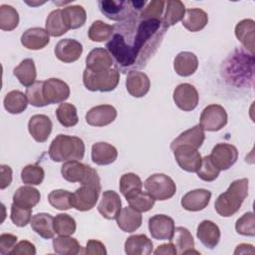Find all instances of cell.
<instances>
[{"label":"cell","instance_id":"1","mask_svg":"<svg viewBox=\"0 0 255 255\" xmlns=\"http://www.w3.org/2000/svg\"><path fill=\"white\" fill-rule=\"evenodd\" d=\"M130 32L128 40L122 34L115 33L106 48L123 70L130 67L140 68L155 52L166 29L159 19H140L137 23L133 17L129 19Z\"/></svg>","mask_w":255,"mask_h":255},{"label":"cell","instance_id":"2","mask_svg":"<svg viewBox=\"0 0 255 255\" xmlns=\"http://www.w3.org/2000/svg\"><path fill=\"white\" fill-rule=\"evenodd\" d=\"M248 179L240 178L232 181L227 190L215 200L214 208L222 217H230L239 211L248 195Z\"/></svg>","mask_w":255,"mask_h":255},{"label":"cell","instance_id":"3","mask_svg":"<svg viewBox=\"0 0 255 255\" xmlns=\"http://www.w3.org/2000/svg\"><path fill=\"white\" fill-rule=\"evenodd\" d=\"M85 149V143L82 138L61 133L51 142L49 156L56 162L81 160L84 158Z\"/></svg>","mask_w":255,"mask_h":255},{"label":"cell","instance_id":"4","mask_svg":"<svg viewBox=\"0 0 255 255\" xmlns=\"http://www.w3.org/2000/svg\"><path fill=\"white\" fill-rule=\"evenodd\" d=\"M120 82V72L113 67L103 71L84 70L83 83L87 90L92 92H111L114 91Z\"/></svg>","mask_w":255,"mask_h":255},{"label":"cell","instance_id":"5","mask_svg":"<svg viewBox=\"0 0 255 255\" xmlns=\"http://www.w3.org/2000/svg\"><path fill=\"white\" fill-rule=\"evenodd\" d=\"M101 12L109 19L115 21H123L132 18L143 9L145 1H115L105 0L98 2Z\"/></svg>","mask_w":255,"mask_h":255},{"label":"cell","instance_id":"6","mask_svg":"<svg viewBox=\"0 0 255 255\" xmlns=\"http://www.w3.org/2000/svg\"><path fill=\"white\" fill-rule=\"evenodd\" d=\"M61 173L63 178L69 182L101 186V179L97 170L79 160L65 161L61 167Z\"/></svg>","mask_w":255,"mask_h":255},{"label":"cell","instance_id":"7","mask_svg":"<svg viewBox=\"0 0 255 255\" xmlns=\"http://www.w3.org/2000/svg\"><path fill=\"white\" fill-rule=\"evenodd\" d=\"M143 186L148 194L159 201L171 198L176 192V185L173 179L164 173L151 174L145 179Z\"/></svg>","mask_w":255,"mask_h":255},{"label":"cell","instance_id":"8","mask_svg":"<svg viewBox=\"0 0 255 255\" xmlns=\"http://www.w3.org/2000/svg\"><path fill=\"white\" fill-rule=\"evenodd\" d=\"M227 113L225 109L216 104H211L203 109L199 119V126L203 130L217 131L227 124Z\"/></svg>","mask_w":255,"mask_h":255},{"label":"cell","instance_id":"9","mask_svg":"<svg viewBox=\"0 0 255 255\" xmlns=\"http://www.w3.org/2000/svg\"><path fill=\"white\" fill-rule=\"evenodd\" d=\"M101 186L94 184H82L72 193V206L79 211H88L95 207L100 192Z\"/></svg>","mask_w":255,"mask_h":255},{"label":"cell","instance_id":"10","mask_svg":"<svg viewBox=\"0 0 255 255\" xmlns=\"http://www.w3.org/2000/svg\"><path fill=\"white\" fill-rule=\"evenodd\" d=\"M209 157L220 171L226 170L237 161L238 150L233 144L220 142L212 148Z\"/></svg>","mask_w":255,"mask_h":255},{"label":"cell","instance_id":"11","mask_svg":"<svg viewBox=\"0 0 255 255\" xmlns=\"http://www.w3.org/2000/svg\"><path fill=\"white\" fill-rule=\"evenodd\" d=\"M43 96L46 105L63 103L70 96V87L60 79L50 78L43 81Z\"/></svg>","mask_w":255,"mask_h":255},{"label":"cell","instance_id":"12","mask_svg":"<svg viewBox=\"0 0 255 255\" xmlns=\"http://www.w3.org/2000/svg\"><path fill=\"white\" fill-rule=\"evenodd\" d=\"M173 101L177 108L184 112L193 111L199 101L198 92L194 86L188 83L179 84L173 91Z\"/></svg>","mask_w":255,"mask_h":255},{"label":"cell","instance_id":"13","mask_svg":"<svg viewBox=\"0 0 255 255\" xmlns=\"http://www.w3.org/2000/svg\"><path fill=\"white\" fill-rule=\"evenodd\" d=\"M173 154L179 167L187 172H196L201 164L202 157L199 151L190 145L176 146Z\"/></svg>","mask_w":255,"mask_h":255},{"label":"cell","instance_id":"14","mask_svg":"<svg viewBox=\"0 0 255 255\" xmlns=\"http://www.w3.org/2000/svg\"><path fill=\"white\" fill-rule=\"evenodd\" d=\"M174 228L173 219L165 214H155L148 219V230L153 239L170 240Z\"/></svg>","mask_w":255,"mask_h":255},{"label":"cell","instance_id":"15","mask_svg":"<svg viewBox=\"0 0 255 255\" xmlns=\"http://www.w3.org/2000/svg\"><path fill=\"white\" fill-rule=\"evenodd\" d=\"M117 110L111 105L93 107L86 114V122L93 127H105L112 124L117 118Z\"/></svg>","mask_w":255,"mask_h":255},{"label":"cell","instance_id":"16","mask_svg":"<svg viewBox=\"0 0 255 255\" xmlns=\"http://www.w3.org/2000/svg\"><path fill=\"white\" fill-rule=\"evenodd\" d=\"M55 56L64 63H73L80 59L83 53V46L75 39L60 40L54 49Z\"/></svg>","mask_w":255,"mask_h":255},{"label":"cell","instance_id":"17","mask_svg":"<svg viewBox=\"0 0 255 255\" xmlns=\"http://www.w3.org/2000/svg\"><path fill=\"white\" fill-rule=\"evenodd\" d=\"M126 88L130 96L134 98H142L149 91V78L143 72L131 70L127 76Z\"/></svg>","mask_w":255,"mask_h":255},{"label":"cell","instance_id":"18","mask_svg":"<svg viewBox=\"0 0 255 255\" xmlns=\"http://www.w3.org/2000/svg\"><path fill=\"white\" fill-rule=\"evenodd\" d=\"M53 124L46 115H34L28 122V130L37 142H45L52 132Z\"/></svg>","mask_w":255,"mask_h":255},{"label":"cell","instance_id":"19","mask_svg":"<svg viewBox=\"0 0 255 255\" xmlns=\"http://www.w3.org/2000/svg\"><path fill=\"white\" fill-rule=\"evenodd\" d=\"M98 210L106 219H116L122 210V200L120 195L114 190L104 191L102 199L98 205Z\"/></svg>","mask_w":255,"mask_h":255},{"label":"cell","instance_id":"20","mask_svg":"<svg viewBox=\"0 0 255 255\" xmlns=\"http://www.w3.org/2000/svg\"><path fill=\"white\" fill-rule=\"evenodd\" d=\"M211 198V192L204 188H198L185 193L181 198V206L188 211H200L207 207Z\"/></svg>","mask_w":255,"mask_h":255},{"label":"cell","instance_id":"21","mask_svg":"<svg viewBox=\"0 0 255 255\" xmlns=\"http://www.w3.org/2000/svg\"><path fill=\"white\" fill-rule=\"evenodd\" d=\"M50 42V34L46 29L34 27L26 30L21 36V44L29 50H41Z\"/></svg>","mask_w":255,"mask_h":255},{"label":"cell","instance_id":"22","mask_svg":"<svg viewBox=\"0 0 255 255\" xmlns=\"http://www.w3.org/2000/svg\"><path fill=\"white\" fill-rule=\"evenodd\" d=\"M220 235V229L213 221L203 220L197 226V238L205 247L209 249H213L219 243Z\"/></svg>","mask_w":255,"mask_h":255},{"label":"cell","instance_id":"23","mask_svg":"<svg viewBox=\"0 0 255 255\" xmlns=\"http://www.w3.org/2000/svg\"><path fill=\"white\" fill-rule=\"evenodd\" d=\"M205 139V133L199 125L181 132L170 143V148L173 150L178 145H190L194 148H199Z\"/></svg>","mask_w":255,"mask_h":255},{"label":"cell","instance_id":"24","mask_svg":"<svg viewBox=\"0 0 255 255\" xmlns=\"http://www.w3.org/2000/svg\"><path fill=\"white\" fill-rule=\"evenodd\" d=\"M112 55L104 48L93 49L86 58V69L90 71H103L113 68Z\"/></svg>","mask_w":255,"mask_h":255},{"label":"cell","instance_id":"25","mask_svg":"<svg viewBox=\"0 0 255 255\" xmlns=\"http://www.w3.org/2000/svg\"><path fill=\"white\" fill-rule=\"evenodd\" d=\"M152 251L153 244L144 234L131 235L125 242V252L128 255H149Z\"/></svg>","mask_w":255,"mask_h":255},{"label":"cell","instance_id":"26","mask_svg":"<svg viewBox=\"0 0 255 255\" xmlns=\"http://www.w3.org/2000/svg\"><path fill=\"white\" fill-rule=\"evenodd\" d=\"M117 224L124 231L131 233L137 230L142 222V216L139 211L130 206L123 208L117 216Z\"/></svg>","mask_w":255,"mask_h":255},{"label":"cell","instance_id":"27","mask_svg":"<svg viewBox=\"0 0 255 255\" xmlns=\"http://www.w3.org/2000/svg\"><path fill=\"white\" fill-rule=\"evenodd\" d=\"M235 36L244 46V48L254 55L255 22L252 19H244L235 26Z\"/></svg>","mask_w":255,"mask_h":255},{"label":"cell","instance_id":"28","mask_svg":"<svg viewBox=\"0 0 255 255\" xmlns=\"http://www.w3.org/2000/svg\"><path fill=\"white\" fill-rule=\"evenodd\" d=\"M170 242L175 246L178 254H190L195 253L199 254L197 251H194V240L190 231L182 226L174 228L173 234L170 238Z\"/></svg>","mask_w":255,"mask_h":255},{"label":"cell","instance_id":"29","mask_svg":"<svg viewBox=\"0 0 255 255\" xmlns=\"http://www.w3.org/2000/svg\"><path fill=\"white\" fill-rule=\"evenodd\" d=\"M198 68V59L191 52H180L175 56L173 61V69L177 75L188 77L193 75Z\"/></svg>","mask_w":255,"mask_h":255},{"label":"cell","instance_id":"30","mask_svg":"<svg viewBox=\"0 0 255 255\" xmlns=\"http://www.w3.org/2000/svg\"><path fill=\"white\" fill-rule=\"evenodd\" d=\"M118 157L117 148L105 141H99L92 145V160L98 165L113 163Z\"/></svg>","mask_w":255,"mask_h":255},{"label":"cell","instance_id":"31","mask_svg":"<svg viewBox=\"0 0 255 255\" xmlns=\"http://www.w3.org/2000/svg\"><path fill=\"white\" fill-rule=\"evenodd\" d=\"M31 228L44 239L53 238L55 235L54 229V217L49 213H37L32 216Z\"/></svg>","mask_w":255,"mask_h":255},{"label":"cell","instance_id":"32","mask_svg":"<svg viewBox=\"0 0 255 255\" xmlns=\"http://www.w3.org/2000/svg\"><path fill=\"white\" fill-rule=\"evenodd\" d=\"M41 198L40 191L29 185L19 187L13 194V203L24 208H33Z\"/></svg>","mask_w":255,"mask_h":255},{"label":"cell","instance_id":"33","mask_svg":"<svg viewBox=\"0 0 255 255\" xmlns=\"http://www.w3.org/2000/svg\"><path fill=\"white\" fill-rule=\"evenodd\" d=\"M181 23L184 28L190 32H198L202 30L208 23V15L199 8H191L185 10V14Z\"/></svg>","mask_w":255,"mask_h":255},{"label":"cell","instance_id":"34","mask_svg":"<svg viewBox=\"0 0 255 255\" xmlns=\"http://www.w3.org/2000/svg\"><path fill=\"white\" fill-rule=\"evenodd\" d=\"M62 15L67 28L78 29L86 23L87 13L86 10L80 5H71L62 9Z\"/></svg>","mask_w":255,"mask_h":255},{"label":"cell","instance_id":"35","mask_svg":"<svg viewBox=\"0 0 255 255\" xmlns=\"http://www.w3.org/2000/svg\"><path fill=\"white\" fill-rule=\"evenodd\" d=\"M166 8L161 22L165 29L181 21L185 14V6L179 0H169L165 2Z\"/></svg>","mask_w":255,"mask_h":255},{"label":"cell","instance_id":"36","mask_svg":"<svg viewBox=\"0 0 255 255\" xmlns=\"http://www.w3.org/2000/svg\"><path fill=\"white\" fill-rule=\"evenodd\" d=\"M13 74L23 86L27 88L32 86L36 82L37 77L34 61L30 58L24 59L16 68H14Z\"/></svg>","mask_w":255,"mask_h":255},{"label":"cell","instance_id":"37","mask_svg":"<svg viewBox=\"0 0 255 255\" xmlns=\"http://www.w3.org/2000/svg\"><path fill=\"white\" fill-rule=\"evenodd\" d=\"M28 103L29 102L27 100L26 94L18 90L9 92L5 96L3 101L5 110L12 115H18L23 113L27 109Z\"/></svg>","mask_w":255,"mask_h":255},{"label":"cell","instance_id":"38","mask_svg":"<svg viewBox=\"0 0 255 255\" xmlns=\"http://www.w3.org/2000/svg\"><path fill=\"white\" fill-rule=\"evenodd\" d=\"M142 181L139 176L133 172L124 173L120 179V191L126 199L141 191Z\"/></svg>","mask_w":255,"mask_h":255},{"label":"cell","instance_id":"39","mask_svg":"<svg viewBox=\"0 0 255 255\" xmlns=\"http://www.w3.org/2000/svg\"><path fill=\"white\" fill-rule=\"evenodd\" d=\"M81 245L76 238L70 236H58L53 239V248L60 255H76L81 252Z\"/></svg>","mask_w":255,"mask_h":255},{"label":"cell","instance_id":"40","mask_svg":"<svg viewBox=\"0 0 255 255\" xmlns=\"http://www.w3.org/2000/svg\"><path fill=\"white\" fill-rule=\"evenodd\" d=\"M45 26L47 32L53 37H60L69 31L63 19L62 9L53 10L48 15Z\"/></svg>","mask_w":255,"mask_h":255},{"label":"cell","instance_id":"41","mask_svg":"<svg viewBox=\"0 0 255 255\" xmlns=\"http://www.w3.org/2000/svg\"><path fill=\"white\" fill-rule=\"evenodd\" d=\"M56 117L58 122L65 128L74 127L79 122L77 109L70 103L60 104L56 110Z\"/></svg>","mask_w":255,"mask_h":255},{"label":"cell","instance_id":"42","mask_svg":"<svg viewBox=\"0 0 255 255\" xmlns=\"http://www.w3.org/2000/svg\"><path fill=\"white\" fill-rule=\"evenodd\" d=\"M115 26L105 23L104 21L97 20L92 23L89 28L88 36L93 42H104L109 40L114 34Z\"/></svg>","mask_w":255,"mask_h":255},{"label":"cell","instance_id":"43","mask_svg":"<svg viewBox=\"0 0 255 255\" xmlns=\"http://www.w3.org/2000/svg\"><path fill=\"white\" fill-rule=\"evenodd\" d=\"M19 24V14L17 10L10 6L3 4L0 6V28L3 31H12Z\"/></svg>","mask_w":255,"mask_h":255},{"label":"cell","instance_id":"44","mask_svg":"<svg viewBox=\"0 0 255 255\" xmlns=\"http://www.w3.org/2000/svg\"><path fill=\"white\" fill-rule=\"evenodd\" d=\"M76 221L67 213H59L54 217L55 232L61 236H70L76 232Z\"/></svg>","mask_w":255,"mask_h":255},{"label":"cell","instance_id":"45","mask_svg":"<svg viewBox=\"0 0 255 255\" xmlns=\"http://www.w3.org/2000/svg\"><path fill=\"white\" fill-rule=\"evenodd\" d=\"M45 176L43 167L37 163L28 164L21 170V179L25 184L28 185H40Z\"/></svg>","mask_w":255,"mask_h":255},{"label":"cell","instance_id":"46","mask_svg":"<svg viewBox=\"0 0 255 255\" xmlns=\"http://www.w3.org/2000/svg\"><path fill=\"white\" fill-rule=\"evenodd\" d=\"M49 203L56 209L68 210L72 206V193L64 189L52 190L48 195Z\"/></svg>","mask_w":255,"mask_h":255},{"label":"cell","instance_id":"47","mask_svg":"<svg viewBox=\"0 0 255 255\" xmlns=\"http://www.w3.org/2000/svg\"><path fill=\"white\" fill-rule=\"evenodd\" d=\"M129 206L139 212H146L150 210L155 202V199L147 192L139 191L133 196L127 199Z\"/></svg>","mask_w":255,"mask_h":255},{"label":"cell","instance_id":"48","mask_svg":"<svg viewBox=\"0 0 255 255\" xmlns=\"http://www.w3.org/2000/svg\"><path fill=\"white\" fill-rule=\"evenodd\" d=\"M196 173L200 179L209 182V181L215 180L218 177L220 170L213 164L209 155H206L202 157L201 164L197 169Z\"/></svg>","mask_w":255,"mask_h":255},{"label":"cell","instance_id":"49","mask_svg":"<svg viewBox=\"0 0 255 255\" xmlns=\"http://www.w3.org/2000/svg\"><path fill=\"white\" fill-rule=\"evenodd\" d=\"M254 214L253 212H246L235 223V230L238 234L243 236L253 237L255 235L254 226Z\"/></svg>","mask_w":255,"mask_h":255},{"label":"cell","instance_id":"50","mask_svg":"<svg viewBox=\"0 0 255 255\" xmlns=\"http://www.w3.org/2000/svg\"><path fill=\"white\" fill-rule=\"evenodd\" d=\"M26 97L30 105L40 108L47 106L43 96V81H37L26 89Z\"/></svg>","mask_w":255,"mask_h":255},{"label":"cell","instance_id":"51","mask_svg":"<svg viewBox=\"0 0 255 255\" xmlns=\"http://www.w3.org/2000/svg\"><path fill=\"white\" fill-rule=\"evenodd\" d=\"M165 1L162 0H153L147 3V5L139 12V19H160L163 9H164Z\"/></svg>","mask_w":255,"mask_h":255},{"label":"cell","instance_id":"52","mask_svg":"<svg viewBox=\"0 0 255 255\" xmlns=\"http://www.w3.org/2000/svg\"><path fill=\"white\" fill-rule=\"evenodd\" d=\"M32 209L20 207L14 203L11 205V215L10 218L12 222L18 227H24L30 223L32 218Z\"/></svg>","mask_w":255,"mask_h":255},{"label":"cell","instance_id":"53","mask_svg":"<svg viewBox=\"0 0 255 255\" xmlns=\"http://www.w3.org/2000/svg\"><path fill=\"white\" fill-rule=\"evenodd\" d=\"M17 242V236L10 233H3L0 235V253L8 255L11 253Z\"/></svg>","mask_w":255,"mask_h":255},{"label":"cell","instance_id":"54","mask_svg":"<svg viewBox=\"0 0 255 255\" xmlns=\"http://www.w3.org/2000/svg\"><path fill=\"white\" fill-rule=\"evenodd\" d=\"M11 255H35L36 248L35 245L27 240H22L15 245L10 253Z\"/></svg>","mask_w":255,"mask_h":255},{"label":"cell","instance_id":"55","mask_svg":"<svg viewBox=\"0 0 255 255\" xmlns=\"http://www.w3.org/2000/svg\"><path fill=\"white\" fill-rule=\"evenodd\" d=\"M83 253L84 254H92V255H95V254L96 255H106L107 250H106L105 245L101 241L91 239L87 242V245H86Z\"/></svg>","mask_w":255,"mask_h":255},{"label":"cell","instance_id":"56","mask_svg":"<svg viewBox=\"0 0 255 255\" xmlns=\"http://www.w3.org/2000/svg\"><path fill=\"white\" fill-rule=\"evenodd\" d=\"M0 188L5 189L12 182V169L9 165L1 164L0 165Z\"/></svg>","mask_w":255,"mask_h":255},{"label":"cell","instance_id":"57","mask_svg":"<svg viewBox=\"0 0 255 255\" xmlns=\"http://www.w3.org/2000/svg\"><path fill=\"white\" fill-rule=\"evenodd\" d=\"M153 253L155 255H160V254H163V255H166V254L176 255L177 254V250H176L175 246L170 242V243L159 245Z\"/></svg>","mask_w":255,"mask_h":255},{"label":"cell","instance_id":"58","mask_svg":"<svg viewBox=\"0 0 255 255\" xmlns=\"http://www.w3.org/2000/svg\"><path fill=\"white\" fill-rule=\"evenodd\" d=\"M254 253H255V250H254L253 245L246 244V243L239 244L234 251L235 255H237V254H254Z\"/></svg>","mask_w":255,"mask_h":255}]
</instances>
